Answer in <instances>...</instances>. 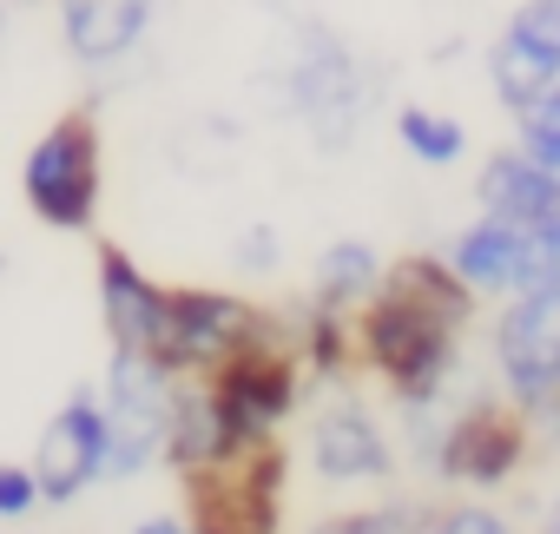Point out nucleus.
Here are the masks:
<instances>
[{
	"label": "nucleus",
	"instance_id": "f257e3e1",
	"mask_svg": "<svg viewBox=\"0 0 560 534\" xmlns=\"http://www.w3.org/2000/svg\"><path fill=\"white\" fill-rule=\"evenodd\" d=\"M468 311H475V291L462 285L455 264L402 257L357 311V350L402 403H429L455 363V337Z\"/></svg>",
	"mask_w": 560,
	"mask_h": 534
},
{
	"label": "nucleus",
	"instance_id": "f03ea898",
	"mask_svg": "<svg viewBox=\"0 0 560 534\" xmlns=\"http://www.w3.org/2000/svg\"><path fill=\"white\" fill-rule=\"evenodd\" d=\"M185 501L198 534H277V521H284V449L270 436L231 442L224 455L185 468Z\"/></svg>",
	"mask_w": 560,
	"mask_h": 534
},
{
	"label": "nucleus",
	"instance_id": "7ed1b4c3",
	"mask_svg": "<svg viewBox=\"0 0 560 534\" xmlns=\"http://www.w3.org/2000/svg\"><path fill=\"white\" fill-rule=\"evenodd\" d=\"M21 191H27V211L54 231L93 224V211H100V126H93V113H67L34 139V152L21 165Z\"/></svg>",
	"mask_w": 560,
	"mask_h": 534
},
{
	"label": "nucleus",
	"instance_id": "20e7f679",
	"mask_svg": "<svg viewBox=\"0 0 560 534\" xmlns=\"http://www.w3.org/2000/svg\"><path fill=\"white\" fill-rule=\"evenodd\" d=\"M172 409H178V390H172V370L145 350H119L113 370H106V403H100V422H106V475H139L159 462L165 436H172Z\"/></svg>",
	"mask_w": 560,
	"mask_h": 534
},
{
	"label": "nucleus",
	"instance_id": "39448f33",
	"mask_svg": "<svg viewBox=\"0 0 560 534\" xmlns=\"http://www.w3.org/2000/svg\"><path fill=\"white\" fill-rule=\"evenodd\" d=\"M494 363L521 416H560V285L521 291L501 311Z\"/></svg>",
	"mask_w": 560,
	"mask_h": 534
},
{
	"label": "nucleus",
	"instance_id": "423d86ee",
	"mask_svg": "<svg viewBox=\"0 0 560 534\" xmlns=\"http://www.w3.org/2000/svg\"><path fill=\"white\" fill-rule=\"evenodd\" d=\"M257 344H270V324H264L257 304L224 298V291H172L165 330H159V350H152V357H159L165 370H198V376H211V370H224L231 357H244V350H257Z\"/></svg>",
	"mask_w": 560,
	"mask_h": 534
},
{
	"label": "nucleus",
	"instance_id": "0eeeda50",
	"mask_svg": "<svg viewBox=\"0 0 560 534\" xmlns=\"http://www.w3.org/2000/svg\"><path fill=\"white\" fill-rule=\"evenodd\" d=\"M363 106H370V86H363L357 54L337 34L311 27L298 47V67H291V113L317 132L324 152H343L363 126Z\"/></svg>",
	"mask_w": 560,
	"mask_h": 534
},
{
	"label": "nucleus",
	"instance_id": "6e6552de",
	"mask_svg": "<svg viewBox=\"0 0 560 534\" xmlns=\"http://www.w3.org/2000/svg\"><path fill=\"white\" fill-rule=\"evenodd\" d=\"M211 396H218L231 436L257 442V436H270L277 422L298 409V363L277 344H257V350L231 357L224 370H211Z\"/></svg>",
	"mask_w": 560,
	"mask_h": 534
},
{
	"label": "nucleus",
	"instance_id": "1a4fd4ad",
	"mask_svg": "<svg viewBox=\"0 0 560 534\" xmlns=\"http://www.w3.org/2000/svg\"><path fill=\"white\" fill-rule=\"evenodd\" d=\"M488 73H494L501 106H514V113L560 80V0H521L494 40Z\"/></svg>",
	"mask_w": 560,
	"mask_h": 534
},
{
	"label": "nucleus",
	"instance_id": "9d476101",
	"mask_svg": "<svg viewBox=\"0 0 560 534\" xmlns=\"http://www.w3.org/2000/svg\"><path fill=\"white\" fill-rule=\"evenodd\" d=\"M100 475H106V422H100V403H93V396H73V403L47 422V436H40V449H34L40 501H73V495H86Z\"/></svg>",
	"mask_w": 560,
	"mask_h": 534
},
{
	"label": "nucleus",
	"instance_id": "9b49d317",
	"mask_svg": "<svg viewBox=\"0 0 560 534\" xmlns=\"http://www.w3.org/2000/svg\"><path fill=\"white\" fill-rule=\"evenodd\" d=\"M521 449H527V422H521V409L475 403V409H462V416L448 422V436H442L435 462H442V475H448V481L494 488V481H508V475H514Z\"/></svg>",
	"mask_w": 560,
	"mask_h": 534
},
{
	"label": "nucleus",
	"instance_id": "f8f14e48",
	"mask_svg": "<svg viewBox=\"0 0 560 534\" xmlns=\"http://www.w3.org/2000/svg\"><path fill=\"white\" fill-rule=\"evenodd\" d=\"M165 304H172V291H159L119 244H100V317L113 330V350H145L152 357L159 330H165Z\"/></svg>",
	"mask_w": 560,
	"mask_h": 534
},
{
	"label": "nucleus",
	"instance_id": "ddd939ff",
	"mask_svg": "<svg viewBox=\"0 0 560 534\" xmlns=\"http://www.w3.org/2000/svg\"><path fill=\"white\" fill-rule=\"evenodd\" d=\"M145 27H152V0H60V34L86 67L126 60L145 40Z\"/></svg>",
	"mask_w": 560,
	"mask_h": 534
},
{
	"label": "nucleus",
	"instance_id": "4468645a",
	"mask_svg": "<svg viewBox=\"0 0 560 534\" xmlns=\"http://www.w3.org/2000/svg\"><path fill=\"white\" fill-rule=\"evenodd\" d=\"M311 462L324 481H376V475H389V442L357 403H337L311 429Z\"/></svg>",
	"mask_w": 560,
	"mask_h": 534
},
{
	"label": "nucleus",
	"instance_id": "2eb2a0df",
	"mask_svg": "<svg viewBox=\"0 0 560 534\" xmlns=\"http://www.w3.org/2000/svg\"><path fill=\"white\" fill-rule=\"evenodd\" d=\"M475 198L488 205V218H508V224H540L553 205H560V178L547 165H534L527 152H494L481 165V185Z\"/></svg>",
	"mask_w": 560,
	"mask_h": 534
},
{
	"label": "nucleus",
	"instance_id": "dca6fc26",
	"mask_svg": "<svg viewBox=\"0 0 560 534\" xmlns=\"http://www.w3.org/2000/svg\"><path fill=\"white\" fill-rule=\"evenodd\" d=\"M231 442H237V436H231V422H224V409H218L211 383H198V390H178L172 436H165V455H172V468L185 475V468H198V462L224 455Z\"/></svg>",
	"mask_w": 560,
	"mask_h": 534
},
{
	"label": "nucleus",
	"instance_id": "f3484780",
	"mask_svg": "<svg viewBox=\"0 0 560 534\" xmlns=\"http://www.w3.org/2000/svg\"><path fill=\"white\" fill-rule=\"evenodd\" d=\"M376 285H383V257L363 237L330 244L324 264H317V304H330V311H363Z\"/></svg>",
	"mask_w": 560,
	"mask_h": 534
},
{
	"label": "nucleus",
	"instance_id": "a211bd4d",
	"mask_svg": "<svg viewBox=\"0 0 560 534\" xmlns=\"http://www.w3.org/2000/svg\"><path fill=\"white\" fill-rule=\"evenodd\" d=\"M396 139H402V146H409V159H422V165H455V159H462V146H468L462 119L429 113V106H402V113H396Z\"/></svg>",
	"mask_w": 560,
	"mask_h": 534
},
{
	"label": "nucleus",
	"instance_id": "6ab92c4d",
	"mask_svg": "<svg viewBox=\"0 0 560 534\" xmlns=\"http://www.w3.org/2000/svg\"><path fill=\"white\" fill-rule=\"evenodd\" d=\"M521 152L534 159V165H547L553 178H560V86H547V93H534L521 113Z\"/></svg>",
	"mask_w": 560,
	"mask_h": 534
},
{
	"label": "nucleus",
	"instance_id": "aec40b11",
	"mask_svg": "<svg viewBox=\"0 0 560 534\" xmlns=\"http://www.w3.org/2000/svg\"><path fill=\"white\" fill-rule=\"evenodd\" d=\"M34 501H40V481H34V468H21V462H0V521H21V514H34Z\"/></svg>",
	"mask_w": 560,
	"mask_h": 534
},
{
	"label": "nucleus",
	"instance_id": "412c9836",
	"mask_svg": "<svg viewBox=\"0 0 560 534\" xmlns=\"http://www.w3.org/2000/svg\"><path fill=\"white\" fill-rule=\"evenodd\" d=\"M317 534H409V514H402V508H376V514H337V521H317Z\"/></svg>",
	"mask_w": 560,
	"mask_h": 534
},
{
	"label": "nucleus",
	"instance_id": "4be33fe9",
	"mask_svg": "<svg viewBox=\"0 0 560 534\" xmlns=\"http://www.w3.org/2000/svg\"><path fill=\"white\" fill-rule=\"evenodd\" d=\"M429 534H508V527H501V514H488V508H455V514H442Z\"/></svg>",
	"mask_w": 560,
	"mask_h": 534
},
{
	"label": "nucleus",
	"instance_id": "5701e85b",
	"mask_svg": "<svg viewBox=\"0 0 560 534\" xmlns=\"http://www.w3.org/2000/svg\"><path fill=\"white\" fill-rule=\"evenodd\" d=\"M237 264H244V271H270V264H277V231H244Z\"/></svg>",
	"mask_w": 560,
	"mask_h": 534
},
{
	"label": "nucleus",
	"instance_id": "b1692460",
	"mask_svg": "<svg viewBox=\"0 0 560 534\" xmlns=\"http://www.w3.org/2000/svg\"><path fill=\"white\" fill-rule=\"evenodd\" d=\"M132 534H198L191 521H178V514H159V521H139Z\"/></svg>",
	"mask_w": 560,
	"mask_h": 534
},
{
	"label": "nucleus",
	"instance_id": "393cba45",
	"mask_svg": "<svg viewBox=\"0 0 560 534\" xmlns=\"http://www.w3.org/2000/svg\"><path fill=\"white\" fill-rule=\"evenodd\" d=\"M547 231H553V237H560V205H553V211H547Z\"/></svg>",
	"mask_w": 560,
	"mask_h": 534
},
{
	"label": "nucleus",
	"instance_id": "a878e982",
	"mask_svg": "<svg viewBox=\"0 0 560 534\" xmlns=\"http://www.w3.org/2000/svg\"><path fill=\"white\" fill-rule=\"evenodd\" d=\"M8 8H34V0H0V14H8Z\"/></svg>",
	"mask_w": 560,
	"mask_h": 534
},
{
	"label": "nucleus",
	"instance_id": "bb28decb",
	"mask_svg": "<svg viewBox=\"0 0 560 534\" xmlns=\"http://www.w3.org/2000/svg\"><path fill=\"white\" fill-rule=\"evenodd\" d=\"M547 534H560V501H553V527H547Z\"/></svg>",
	"mask_w": 560,
	"mask_h": 534
}]
</instances>
